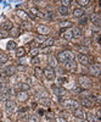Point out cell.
<instances>
[{
	"instance_id": "obj_16",
	"label": "cell",
	"mask_w": 101,
	"mask_h": 122,
	"mask_svg": "<svg viewBox=\"0 0 101 122\" xmlns=\"http://www.w3.org/2000/svg\"><path fill=\"white\" fill-rule=\"evenodd\" d=\"M57 66V59L55 57V56H53V55H50L49 56V67H56Z\"/></svg>"
},
{
	"instance_id": "obj_2",
	"label": "cell",
	"mask_w": 101,
	"mask_h": 122,
	"mask_svg": "<svg viewBox=\"0 0 101 122\" xmlns=\"http://www.w3.org/2000/svg\"><path fill=\"white\" fill-rule=\"evenodd\" d=\"M78 82H79V87L80 88H84V89L90 88V87H91V84H93L91 79H90L88 76H79Z\"/></svg>"
},
{
	"instance_id": "obj_36",
	"label": "cell",
	"mask_w": 101,
	"mask_h": 122,
	"mask_svg": "<svg viewBox=\"0 0 101 122\" xmlns=\"http://www.w3.org/2000/svg\"><path fill=\"white\" fill-rule=\"evenodd\" d=\"M7 49H9V50L16 49V43H15V42H9V43H7Z\"/></svg>"
},
{
	"instance_id": "obj_11",
	"label": "cell",
	"mask_w": 101,
	"mask_h": 122,
	"mask_svg": "<svg viewBox=\"0 0 101 122\" xmlns=\"http://www.w3.org/2000/svg\"><path fill=\"white\" fill-rule=\"evenodd\" d=\"M73 115H74V117H77V118H80V120H83V118H85V114H84V111L82 110V109H76V110H73Z\"/></svg>"
},
{
	"instance_id": "obj_20",
	"label": "cell",
	"mask_w": 101,
	"mask_h": 122,
	"mask_svg": "<svg viewBox=\"0 0 101 122\" xmlns=\"http://www.w3.org/2000/svg\"><path fill=\"white\" fill-rule=\"evenodd\" d=\"M1 28L4 29V30H11L12 28H14V26H12V23L11 22H10V21H6V22H4L3 23V26H1Z\"/></svg>"
},
{
	"instance_id": "obj_23",
	"label": "cell",
	"mask_w": 101,
	"mask_h": 122,
	"mask_svg": "<svg viewBox=\"0 0 101 122\" xmlns=\"http://www.w3.org/2000/svg\"><path fill=\"white\" fill-rule=\"evenodd\" d=\"M62 37H63V39H67V40L72 39V38H73V34H72V29H71V30H66V32H63Z\"/></svg>"
},
{
	"instance_id": "obj_3",
	"label": "cell",
	"mask_w": 101,
	"mask_h": 122,
	"mask_svg": "<svg viewBox=\"0 0 101 122\" xmlns=\"http://www.w3.org/2000/svg\"><path fill=\"white\" fill-rule=\"evenodd\" d=\"M63 105L66 109H69V110H76L79 107V103L76 100H72V99H67L63 101Z\"/></svg>"
},
{
	"instance_id": "obj_12",
	"label": "cell",
	"mask_w": 101,
	"mask_h": 122,
	"mask_svg": "<svg viewBox=\"0 0 101 122\" xmlns=\"http://www.w3.org/2000/svg\"><path fill=\"white\" fill-rule=\"evenodd\" d=\"M78 60H79V62L82 64V65H89V62H90V60H89V57L87 56V55H83V54H80V55H78Z\"/></svg>"
},
{
	"instance_id": "obj_21",
	"label": "cell",
	"mask_w": 101,
	"mask_h": 122,
	"mask_svg": "<svg viewBox=\"0 0 101 122\" xmlns=\"http://www.w3.org/2000/svg\"><path fill=\"white\" fill-rule=\"evenodd\" d=\"M58 14L61 15V16H67V15H68V7L60 6V7H58Z\"/></svg>"
},
{
	"instance_id": "obj_22",
	"label": "cell",
	"mask_w": 101,
	"mask_h": 122,
	"mask_svg": "<svg viewBox=\"0 0 101 122\" xmlns=\"http://www.w3.org/2000/svg\"><path fill=\"white\" fill-rule=\"evenodd\" d=\"M72 34H73V37H80L82 36V29H80V27H74L72 29Z\"/></svg>"
},
{
	"instance_id": "obj_4",
	"label": "cell",
	"mask_w": 101,
	"mask_h": 122,
	"mask_svg": "<svg viewBox=\"0 0 101 122\" xmlns=\"http://www.w3.org/2000/svg\"><path fill=\"white\" fill-rule=\"evenodd\" d=\"M89 72H90V75H93V76H100V73H101V67H100V65L99 64H91L89 66Z\"/></svg>"
},
{
	"instance_id": "obj_24",
	"label": "cell",
	"mask_w": 101,
	"mask_h": 122,
	"mask_svg": "<svg viewBox=\"0 0 101 122\" xmlns=\"http://www.w3.org/2000/svg\"><path fill=\"white\" fill-rule=\"evenodd\" d=\"M40 105H43V106H50V103H51V100H50L49 98H43V99H40Z\"/></svg>"
},
{
	"instance_id": "obj_10",
	"label": "cell",
	"mask_w": 101,
	"mask_h": 122,
	"mask_svg": "<svg viewBox=\"0 0 101 122\" xmlns=\"http://www.w3.org/2000/svg\"><path fill=\"white\" fill-rule=\"evenodd\" d=\"M90 20H91V22H93L95 26H97V27L101 25V17H100L99 14H93L91 16H90Z\"/></svg>"
},
{
	"instance_id": "obj_1",
	"label": "cell",
	"mask_w": 101,
	"mask_h": 122,
	"mask_svg": "<svg viewBox=\"0 0 101 122\" xmlns=\"http://www.w3.org/2000/svg\"><path fill=\"white\" fill-rule=\"evenodd\" d=\"M73 59H74V55L71 50H63V51H61L57 55V60L60 62H66V61L73 60Z\"/></svg>"
},
{
	"instance_id": "obj_32",
	"label": "cell",
	"mask_w": 101,
	"mask_h": 122,
	"mask_svg": "<svg viewBox=\"0 0 101 122\" xmlns=\"http://www.w3.org/2000/svg\"><path fill=\"white\" fill-rule=\"evenodd\" d=\"M60 26L62 27V29H65V28H67V27H71V26H72V22H71V21H63V22L60 23Z\"/></svg>"
},
{
	"instance_id": "obj_6",
	"label": "cell",
	"mask_w": 101,
	"mask_h": 122,
	"mask_svg": "<svg viewBox=\"0 0 101 122\" xmlns=\"http://www.w3.org/2000/svg\"><path fill=\"white\" fill-rule=\"evenodd\" d=\"M63 64H65V67H66L68 71H71V72H76V71H77V64H76L74 60L66 61V62H63Z\"/></svg>"
},
{
	"instance_id": "obj_5",
	"label": "cell",
	"mask_w": 101,
	"mask_h": 122,
	"mask_svg": "<svg viewBox=\"0 0 101 122\" xmlns=\"http://www.w3.org/2000/svg\"><path fill=\"white\" fill-rule=\"evenodd\" d=\"M43 75L48 78V79H50V81H53L54 78H55V70L53 68V67H45L44 70H43Z\"/></svg>"
},
{
	"instance_id": "obj_50",
	"label": "cell",
	"mask_w": 101,
	"mask_h": 122,
	"mask_svg": "<svg viewBox=\"0 0 101 122\" xmlns=\"http://www.w3.org/2000/svg\"><path fill=\"white\" fill-rule=\"evenodd\" d=\"M49 51H50V48L49 46H46V48L43 49V53H49Z\"/></svg>"
},
{
	"instance_id": "obj_43",
	"label": "cell",
	"mask_w": 101,
	"mask_h": 122,
	"mask_svg": "<svg viewBox=\"0 0 101 122\" xmlns=\"http://www.w3.org/2000/svg\"><path fill=\"white\" fill-rule=\"evenodd\" d=\"M55 121H56V122H67L66 118H63V117H56Z\"/></svg>"
},
{
	"instance_id": "obj_54",
	"label": "cell",
	"mask_w": 101,
	"mask_h": 122,
	"mask_svg": "<svg viewBox=\"0 0 101 122\" xmlns=\"http://www.w3.org/2000/svg\"><path fill=\"white\" fill-rule=\"evenodd\" d=\"M99 122H100V121H99Z\"/></svg>"
},
{
	"instance_id": "obj_14",
	"label": "cell",
	"mask_w": 101,
	"mask_h": 122,
	"mask_svg": "<svg viewBox=\"0 0 101 122\" xmlns=\"http://www.w3.org/2000/svg\"><path fill=\"white\" fill-rule=\"evenodd\" d=\"M53 92L56 94V95H65L66 94V90L63 89V88H61V87H56V86H54L53 87Z\"/></svg>"
},
{
	"instance_id": "obj_27",
	"label": "cell",
	"mask_w": 101,
	"mask_h": 122,
	"mask_svg": "<svg viewBox=\"0 0 101 122\" xmlns=\"http://www.w3.org/2000/svg\"><path fill=\"white\" fill-rule=\"evenodd\" d=\"M31 14H33V15H35V16H38V17H43V16H44L37 7H32V9H31Z\"/></svg>"
},
{
	"instance_id": "obj_7",
	"label": "cell",
	"mask_w": 101,
	"mask_h": 122,
	"mask_svg": "<svg viewBox=\"0 0 101 122\" xmlns=\"http://www.w3.org/2000/svg\"><path fill=\"white\" fill-rule=\"evenodd\" d=\"M16 67L14 66V65H11V66H7V67H5L4 68V72H3V75L4 76H6V77H10V76H14L15 73H16Z\"/></svg>"
},
{
	"instance_id": "obj_25",
	"label": "cell",
	"mask_w": 101,
	"mask_h": 122,
	"mask_svg": "<svg viewBox=\"0 0 101 122\" xmlns=\"http://www.w3.org/2000/svg\"><path fill=\"white\" fill-rule=\"evenodd\" d=\"M34 75H35V77L37 78H42V76H43V70L40 68V67H35L34 68Z\"/></svg>"
},
{
	"instance_id": "obj_52",
	"label": "cell",
	"mask_w": 101,
	"mask_h": 122,
	"mask_svg": "<svg viewBox=\"0 0 101 122\" xmlns=\"http://www.w3.org/2000/svg\"><path fill=\"white\" fill-rule=\"evenodd\" d=\"M1 89H3V86H1V84H0V90H1Z\"/></svg>"
},
{
	"instance_id": "obj_30",
	"label": "cell",
	"mask_w": 101,
	"mask_h": 122,
	"mask_svg": "<svg viewBox=\"0 0 101 122\" xmlns=\"http://www.w3.org/2000/svg\"><path fill=\"white\" fill-rule=\"evenodd\" d=\"M88 21H89V18H88L87 16H83V17L79 18V25H80V26H85V25L88 23Z\"/></svg>"
},
{
	"instance_id": "obj_49",
	"label": "cell",
	"mask_w": 101,
	"mask_h": 122,
	"mask_svg": "<svg viewBox=\"0 0 101 122\" xmlns=\"http://www.w3.org/2000/svg\"><path fill=\"white\" fill-rule=\"evenodd\" d=\"M38 114H39L40 116H44V115H45V112H44V110H38Z\"/></svg>"
},
{
	"instance_id": "obj_9",
	"label": "cell",
	"mask_w": 101,
	"mask_h": 122,
	"mask_svg": "<svg viewBox=\"0 0 101 122\" xmlns=\"http://www.w3.org/2000/svg\"><path fill=\"white\" fill-rule=\"evenodd\" d=\"M94 103H95V101L91 100L90 98H83L82 99V105L85 106V107H88V109H91L94 106Z\"/></svg>"
},
{
	"instance_id": "obj_53",
	"label": "cell",
	"mask_w": 101,
	"mask_h": 122,
	"mask_svg": "<svg viewBox=\"0 0 101 122\" xmlns=\"http://www.w3.org/2000/svg\"><path fill=\"white\" fill-rule=\"evenodd\" d=\"M0 66H1V65H0Z\"/></svg>"
},
{
	"instance_id": "obj_41",
	"label": "cell",
	"mask_w": 101,
	"mask_h": 122,
	"mask_svg": "<svg viewBox=\"0 0 101 122\" xmlns=\"http://www.w3.org/2000/svg\"><path fill=\"white\" fill-rule=\"evenodd\" d=\"M18 33H19V30H18L17 28H12V29H11V36L17 37V36H18Z\"/></svg>"
},
{
	"instance_id": "obj_8",
	"label": "cell",
	"mask_w": 101,
	"mask_h": 122,
	"mask_svg": "<svg viewBox=\"0 0 101 122\" xmlns=\"http://www.w3.org/2000/svg\"><path fill=\"white\" fill-rule=\"evenodd\" d=\"M5 109H6V111H7L9 114H12L14 111H15V109H16V103H14L12 100L5 101Z\"/></svg>"
},
{
	"instance_id": "obj_33",
	"label": "cell",
	"mask_w": 101,
	"mask_h": 122,
	"mask_svg": "<svg viewBox=\"0 0 101 122\" xmlns=\"http://www.w3.org/2000/svg\"><path fill=\"white\" fill-rule=\"evenodd\" d=\"M31 89V86H29L28 83H22L21 84V90L22 92H27V90H29Z\"/></svg>"
},
{
	"instance_id": "obj_51",
	"label": "cell",
	"mask_w": 101,
	"mask_h": 122,
	"mask_svg": "<svg viewBox=\"0 0 101 122\" xmlns=\"http://www.w3.org/2000/svg\"><path fill=\"white\" fill-rule=\"evenodd\" d=\"M1 117H3V114H1V112H0V120H1Z\"/></svg>"
},
{
	"instance_id": "obj_18",
	"label": "cell",
	"mask_w": 101,
	"mask_h": 122,
	"mask_svg": "<svg viewBox=\"0 0 101 122\" xmlns=\"http://www.w3.org/2000/svg\"><path fill=\"white\" fill-rule=\"evenodd\" d=\"M73 16L80 18V17L84 16V11H83L82 9H76V10H73Z\"/></svg>"
},
{
	"instance_id": "obj_15",
	"label": "cell",
	"mask_w": 101,
	"mask_h": 122,
	"mask_svg": "<svg viewBox=\"0 0 101 122\" xmlns=\"http://www.w3.org/2000/svg\"><path fill=\"white\" fill-rule=\"evenodd\" d=\"M17 99L21 101V103H23V101H26L28 99V94L26 93V92H19V93H17Z\"/></svg>"
},
{
	"instance_id": "obj_13",
	"label": "cell",
	"mask_w": 101,
	"mask_h": 122,
	"mask_svg": "<svg viewBox=\"0 0 101 122\" xmlns=\"http://www.w3.org/2000/svg\"><path fill=\"white\" fill-rule=\"evenodd\" d=\"M38 32L40 33V36H45V34H48V33L50 32V28H49L48 26L42 25V26L38 27Z\"/></svg>"
},
{
	"instance_id": "obj_28",
	"label": "cell",
	"mask_w": 101,
	"mask_h": 122,
	"mask_svg": "<svg viewBox=\"0 0 101 122\" xmlns=\"http://www.w3.org/2000/svg\"><path fill=\"white\" fill-rule=\"evenodd\" d=\"M7 60H9L7 54H0V65L6 64V62H7Z\"/></svg>"
},
{
	"instance_id": "obj_29",
	"label": "cell",
	"mask_w": 101,
	"mask_h": 122,
	"mask_svg": "<svg viewBox=\"0 0 101 122\" xmlns=\"http://www.w3.org/2000/svg\"><path fill=\"white\" fill-rule=\"evenodd\" d=\"M78 50H79V51H82V53H83V55H85V54H89V48H88V46L80 45V46H78Z\"/></svg>"
},
{
	"instance_id": "obj_45",
	"label": "cell",
	"mask_w": 101,
	"mask_h": 122,
	"mask_svg": "<svg viewBox=\"0 0 101 122\" xmlns=\"http://www.w3.org/2000/svg\"><path fill=\"white\" fill-rule=\"evenodd\" d=\"M57 81H58V84H62L63 82H66L67 79H66V78H63V77H61V78H58Z\"/></svg>"
},
{
	"instance_id": "obj_31",
	"label": "cell",
	"mask_w": 101,
	"mask_h": 122,
	"mask_svg": "<svg viewBox=\"0 0 101 122\" xmlns=\"http://www.w3.org/2000/svg\"><path fill=\"white\" fill-rule=\"evenodd\" d=\"M17 15L21 17V18H23V20H27L28 18V16H27V14L23 11V10H17Z\"/></svg>"
},
{
	"instance_id": "obj_42",
	"label": "cell",
	"mask_w": 101,
	"mask_h": 122,
	"mask_svg": "<svg viewBox=\"0 0 101 122\" xmlns=\"http://www.w3.org/2000/svg\"><path fill=\"white\" fill-rule=\"evenodd\" d=\"M61 5L65 6V7H68V5H71V1H69V0H62V1H61Z\"/></svg>"
},
{
	"instance_id": "obj_26",
	"label": "cell",
	"mask_w": 101,
	"mask_h": 122,
	"mask_svg": "<svg viewBox=\"0 0 101 122\" xmlns=\"http://www.w3.org/2000/svg\"><path fill=\"white\" fill-rule=\"evenodd\" d=\"M87 118L89 122H99V118L94 115V114H88L87 115Z\"/></svg>"
},
{
	"instance_id": "obj_44",
	"label": "cell",
	"mask_w": 101,
	"mask_h": 122,
	"mask_svg": "<svg viewBox=\"0 0 101 122\" xmlns=\"http://www.w3.org/2000/svg\"><path fill=\"white\" fill-rule=\"evenodd\" d=\"M46 15H48V18H49V20H53V18H54V12H53V11H49Z\"/></svg>"
},
{
	"instance_id": "obj_17",
	"label": "cell",
	"mask_w": 101,
	"mask_h": 122,
	"mask_svg": "<svg viewBox=\"0 0 101 122\" xmlns=\"http://www.w3.org/2000/svg\"><path fill=\"white\" fill-rule=\"evenodd\" d=\"M26 55V50H24V48H17L16 49V56L17 57H23Z\"/></svg>"
},
{
	"instance_id": "obj_46",
	"label": "cell",
	"mask_w": 101,
	"mask_h": 122,
	"mask_svg": "<svg viewBox=\"0 0 101 122\" xmlns=\"http://www.w3.org/2000/svg\"><path fill=\"white\" fill-rule=\"evenodd\" d=\"M5 37H7V33L5 32V30L4 32H0V38H5Z\"/></svg>"
},
{
	"instance_id": "obj_40",
	"label": "cell",
	"mask_w": 101,
	"mask_h": 122,
	"mask_svg": "<svg viewBox=\"0 0 101 122\" xmlns=\"http://www.w3.org/2000/svg\"><path fill=\"white\" fill-rule=\"evenodd\" d=\"M73 92H74V93H78V94H79V93H82V88H80V87L77 84V86L73 87Z\"/></svg>"
},
{
	"instance_id": "obj_19",
	"label": "cell",
	"mask_w": 101,
	"mask_h": 122,
	"mask_svg": "<svg viewBox=\"0 0 101 122\" xmlns=\"http://www.w3.org/2000/svg\"><path fill=\"white\" fill-rule=\"evenodd\" d=\"M54 42H55L54 38H46V40L43 43V46H44V48H46V46L50 48V46H53V45H54Z\"/></svg>"
},
{
	"instance_id": "obj_35",
	"label": "cell",
	"mask_w": 101,
	"mask_h": 122,
	"mask_svg": "<svg viewBox=\"0 0 101 122\" xmlns=\"http://www.w3.org/2000/svg\"><path fill=\"white\" fill-rule=\"evenodd\" d=\"M28 121L29 122H39V117L37 115H32V116H29Z\"/></svg>"
},
{
	"instance_id": "obj_48",
	"label": "cell",
	"mask_w": 101,
	"mask_h": 122,
	"mask_svg": "<svg viewBox=\"0 0 101 122\" xmlns=\"http://www.w3.org/2000/svg\"><path fill=\"white\" fill-rule=\"evenodd\" d=\"M32 62H33V64H38V62H39V59H38V57H33V59H32Z\"/></svg>"
},
{
	"instance_id": "obj_39",
	"label": "cell",
	"mask_w": 101,
	"mask_h": 122,
	"mask_svg": "<svg viewBox=\"0 0 101 122\" xmlns=\"http://www.w3.org/2000/svg\"><path fill=\"white\" fill-rule=\"evenodd\" d=\"M37 40H38V42H42V43H44L45 40H46V37H45V36H40V34H39V36L37 37Z\"/></svg>"
},
{
	"instance_id": "obj_47",
	"label": "cell",
	"mask_w": 101,
	"mask_h": 122,
	"mask_svg": "<svg viewBox=\"0 0 101 122\" xmlns=\"http://www.w3.org/2000/svg\"><path fill=\"white\" fill-rule=\"evenodd\" d=\"M16 70H19V71H26V67H24V66H22V65H19Z\"/></svg>"
},
{
	"instance_id": "obj_38",
	"label": "cell",
	"mask_w": 101,
	"mask_h": 122,
	"mask_svg": "<svg viewBox=\"0 0 101 122\" xmlns=\"http://www.w3.org/2000/svg\"><path fill=\"white\" fill-rule=\"evenodd\" d=\"M77 4H79L80 6H87L89 4V1H88V0H78Z\"/></svg>"
},
{
	"instance_id": "obj_37",
	"label": "cell",
	"mask_w": 101,
	"mask_h": 122,
	"mask_svg": "<svg viewBox=\"0 0 101 122\" xmlns=\"http://www.w3.org/2000/svg\"><path fill=\"white\" fill-rule=\"evenodd\" d=\"M90 43H91V39H90V38H84V39L82 40V44H83L84 46H88Z\"/></svg>"
},
{
	"instance_id": "obj_34",
	"label": "cell",
	"mask_w": 101,
	"mask_h": 122,
	"mask_svg": "<svg viewBox=\"0 0 101 122\" xmlns=\"http://www.w3.org/2000/svg\"><path fill=\"white\" fill-rule=\"evenodd\" d=\"M39 51H40V50H39L38 48L32 49V50H31V55H32V57H37V55L39 54Z\"/></svg>"
}]
</instances>
